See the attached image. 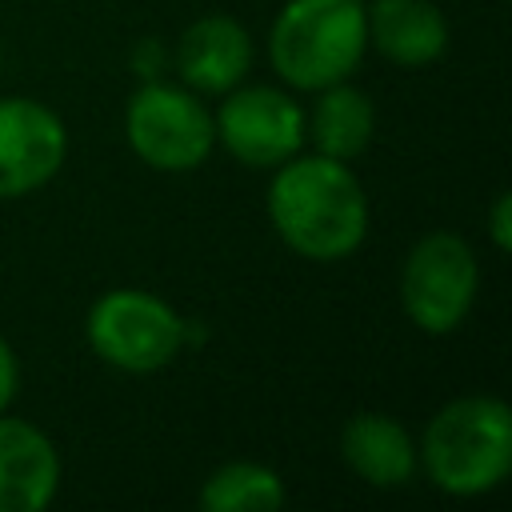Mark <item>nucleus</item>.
I'll return each instance as SVG.
<instances>
[{"label":"nucleus","instance_id":"obj_1","mask_svg":"<svg viewBox=\"0 0 512 512\" xmlns=\"http://www.w3.org/2000/svg\"><path fill=\"white\" fill-rule=\"evenodd\" d=\"M268 224L280 244L308 264H340L368 236V192L352 164L296 152L272 168L264 192Z\"/></svg>","mask_w":512,"mask_h":512},{"label":"nucleus","instance_id":"obj_2","mask_svg":"<svg viewBox=\"0 0 512 512\" xmlns=\"http://www.w3.org/2000/svg\"><path fill=\"white\" fill-rule=\"evenodd\" d=\"M416 456L436 492L456 500L488 496L512 472V408L488 392L456 396L432 412Z\"/></svg>","mask_w":512,"mask_h":512},{"label":"nucleus","instance_id":"obj_3","mask_svg":"<svg viewBox=\"0 0 512 512\" xmlns=\"http://www.w3.org/2000/svg\"><path fill=\"white\" fill-rule=\"evenodd\" d=\"M364 52V0H284L268 28V64L288 92L352 80Z\"/></svg>","mask_w":512,"mask_h":512},{"label":"nucleus","instance_id":"obj_4","mask_svg":"<svg viewBox=\"0 0 512 512\" xmlns=\"http://www.w3.org/2000/svg\"><path fill=\"white\" fill-rule=\"evenodd\" d=\"M84 340L108 368L152 376L188 348V320L148 288H108L88 304Z\"/></svg>","mask_w":512,"mask_h":512},{"label":"nucleus","instance_id":"obj_5","mask_svg":"<svg viewBox=\"0 0 512 512\" xmlns=\"http://www.w3.org/2000/svg\"><path fill=\"white\" fill-rule=\"evenodd\" d=\"M124 140L132 156L152 172H196L216 148V124L208 104L184 88L180 80L168 84L144 80L124 108Z\"/></svg>","mask_w":512,"mask_h":512},{"label":"nucleus","instance_id":"obj_6","mask_svg":"<svg viewBox=\"0 0 512 512\" xmlns=\"http://www.w3.org/2000/svg\"><path fill=\"white\" fill-rule=\"evenodd\" d=\"M480 260L460 232L420 236L400 264V308L424 336H452L476 308Z\"/></svg>","mask_w":512,"mask_h":512},{"label":"nucleus","instance_id":"obj_7","mask_svg":"<svg viewBox=\"0 0 512 512\" xmlns=\"http://www.w3.org/2000/svg\"><path fill=\"white\" fill-rule=\"evenodd\" d=\"M216 144L244 168L272 172L304 152V108L280 84H236L212 112Z\"/></svg>","mask_w":512,"mask_h":512},{"label":"nucleus","instance_id":"obj_8","mask_svg":"<svg viewBox=\"0 0 512 512\" xmlns=\"http://www.w3.org/2000/svg\"><path fill=\"white\" fill-rule=\"evenodd\" d=\"M68 160V128L32 96H0V200L48 188Z\"/></svg>","mask_w":512,"mask_h":512},{"label":"nucleus","instance_id":"obj_9","mask_svg":"<svg viewBox=\"0 0 512 512\" xmlns=\"http://www.w3.org/2000/svg\"><path fill=\"white\" fill-rule=\"evenodd\" d=\"M252 56H256L252 32L236 16L212 12V16L192 20L180 32L172 64H176L180 84L192 88L196 96H224L248 76Z\"/></svg>","mask_w":512,"mask_h":512},{"label":"nucleus","instance_id":"obj_10","mask_svg":"<svg viewBox=\"0 0 512 512\" xmlns=\"http://www.w3.org/2000/svg\"><path fill=\"white\" fill-rule=\"evenodd\" d=\"M60 448L24 416L0 412V512H44L60 492Z\"/></svg>","mask_w":512,"mask_h":512},{"label":"nucleus","instance_id":"obj_11","mask_svg":"<svg viewBox=\"0 0 512 512\" xmlns=\"http://www.w3.org/2000/svg\"><path fill=\"white\" fill-rule=\"evenodd\" d=\"M340 460L352 476H360L368 488H380V492H396L412 484V476L420 472L416 436L396 416L376 412V408H364L344 420Z\"/></svg>","mask_w":512,"mask_h":512},{"label":"nucleus","instance_id":"obj_12","mask_svg":"<svg viewBox=\"0 0 512 512\" xmlns=\"http://www.w3.org/2000/svg\"><path fill=\"white\" fill-rule=\"evenodd\" d=\"M368 48L396 68H428L448 52L452 28L432 0H368Z\"/></svg>","mask_w":512,"mask_h":512},{"label":"nucleus","instance_id":"obj_13","mask_svg":"<svg viewBox=\"0 0 512 512\" xmlns=\"http://www.w3.org/2000/svg\"><path fill=\"white\" fill-rule=\"evenodd\" d=\"M312 96H316V104H312V112H304V140H312V148L320 156L352 164L376 136L372 96L364 88H356L352 80H336Z\"/></svg>","mask_w":512,"mask_h":512},{"label":"nucleus","instance_id":"obj_14","mask_svg":"<svg viewBox=\"0 0 512 512\" xmlns=\"http://www.w3.org/2000/svg\"><path fill=\"white\" fill-rule=\"evenodd\" d=\"M284 496V476L260 460H228L212 468L200 484L204 512H276Z\"/></svg>","mask_w":512,"mask_h":512},{"label":"nucleus","instance_id":"obj_15","mask_svg":"<svg viewBox=\"0 0 512 512\" xmlns=\"http://www.w3.org/2000/svg\"><path fill=\"white\" fill-rule=\"evenodd\" d=\"M488 240L496 252H512V192H496L488 208Z\"/></svg>","mask_w":512,"mask_h":512},{"label":"nucleus","instance_id":"obj_16","mask_svg":"<svg viewBox=\"0 0 512 512\" xmlns=\"http://www.w3.org/2000/svg\"><path fill=\"white\" fill-rule=\"evenodd\" d=\"M164 60H168V48L152 36V40H140L136 48H132V68H136V76H140V84L144 80H160L164 76Z\"/></svg>","mask_w":512,"mask_h":512},{"label":"nucleus","instance_id":"obj_17","mask_svg":"<svg viewBox=\"0 0 512 512\" xmlns=\"http://www.w3.org/2000/svg\"><path fill=\"white\" fill-rule=\"evenodd\" d=\"M16 392H20V360H16L12 344L0 336V412L12 408Z\"/></svg>","mask_w":512,"mask_h":512},{"label":"nucleus","instance_id":"obj_18","mask_svg":"<svg viewBox=\"0 0 512 512\" xmlns=\"http://www.w3.org/2000/svg\"><path fill=\"white\" fill-rule=\"evenodd\" d=\"M0 68H4V52H0Z\"/></svg>","mask_w":512,"mask_h":512}]
</instances>
